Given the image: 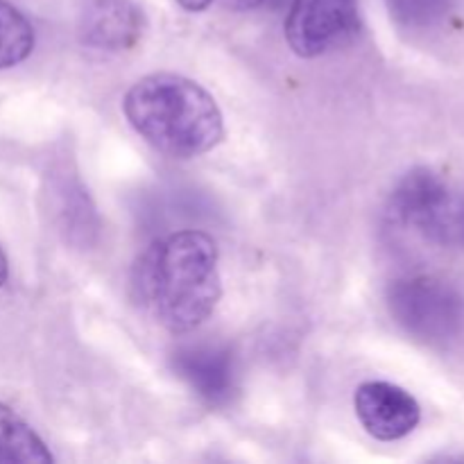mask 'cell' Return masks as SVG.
Segmentation results:
<instances>
[{
    "label": "cell",
    "mask_w": 464,
    "mask_h": 464,
    "mask_svg": "<svg viewBox=\"0 0 464 464\" xmlns=\"http://www.w3.org/2000/svg\"><path fill=\"white\" fill-rule=\"evenodd\" d=\"M216 240L184 229L154 240L136 261V302L170 334H188L211 317L222 295Z\"/></svg>",
    "instance_id": "1"
},
{
    "label": "cell",
    "mask_w": 464,
    "mask_h": 464,
    "mask_svg": "<svg viewBox=\"0 0 464 464\" xmlns=\"http://www.w3.org/2000/svg\"><path fill=\"white\" fill-rule=\"evenodd\" d=\"M122 111L140 139L179 161L202 157L225 139V118L216 98L175 72L140 77L125 93Z\"/></svg>",
    "instance_id": "2"
},
{
    "label": "cell",
    "mask_w": 464,
    "mask_h": 464,
    "mask_svg": "<svg viewBox=\"0 0 464 464\" xmlns=\"http://www.w3.org/2000/svg\"><path fill=\"white\" fill-rule=\"evenodd\" d=\"M392 320L417 343L444 347L464 335V295L440 276L397 279L388 288Z\"/></svg>",
    "instance_id": "3"
},
{
    "label": "cell",
    "mask_w": 464,
    "mask_h": 464,
    "mask_svg": "<svg viewBox=\"0 0 464 464\" xmlns=\"http://www.w3.org/2000/svg\"><path fill=\"white\" fill-rule=\"evenodd\" d=\"M285 41L297 57L313 59L343 48L361 32L356 0H293L284 23Z\"/></svg>",
    "instance_id": "4"
},
{
    "label": "cell",
    "mask_w": 464,
    "mask_h": 464,
    "mask_svg": "<svg viewBox=\"0 0 464 464\" xmlns=\"http://www.w3.org/2000/svg\"><path fill=\"white\" fill-rule=\"evenodd\" d=\"M353 408L362 429L381 442L411 435L421 421V408L411 392L388 381H367L353 394Z\"/></svg>",
    "instance_id": "5"
},
{
    "label": "cell",
    "mask_w": 464,
    "mask_h": 464,
    "mask_svg": "<svg viewBox=\"0 0 464 464\" xmlns=\"http://www.w3.org/2000/svg\"><path fill=\"white\" fill-rule=\"evenodd\" d=\"M170 365L172 372L211 408L231 403L238 390L236 358L220 344H186L172 353Z\"/></svg>",
    "instance_id": "6"
},
{
    "label": "cell",
    "mask_w": 464,
    "mask_h": 464,
    "mask_svg": "<svg viewBox=\"0 0 464 464\" xmlns=\"http://www.w3.org/2000/svg\"><path fill=\"white\" fill-rule=\"evenodd\" d=\"M145 18L134 0H93L82 16L80 34L89 48L127 50L140 39Z\"/></svg>",
    "instance_id": "7"
},
{
    "label": "cell",
    "mask_w": 464,
    "mask_h": 464,
    "mask_svg": "<svg viewBox=\"0 0 464 464\" xmlns=\"http://www.w3.org/2000/svg\"><path fill=\"white\" fill-rule=\"evenodd\" d=\"M451 193L442 177L429 168H415L399 179L390 198V213L397 222L420 229L426 218Z\"/></svg>",
    "instance_id": "8"
},
{
    "label": "cell",
    "mask_w": 464,
    "mask_h": 464,
    "mask_svg": "<svg viewBox=\"0 0 464 464\" xmlns=\"http://www.w3.org/2000/svg\"><path fill=\"white\" fill-rule=\"evenodd\" d=\"M54 458L36 430L0 403V464H53Z\"/></svg>",
    "instance_id": "9"
},
{
    "label": "cell",
    "mask_w": 464,
    "mask_h": 464,
    "mask_svg": "<svg viewBox=\"0 0 464 464\" xmlns=\"http://www.w3.org/2000/svg\"><path fill=\"white\" fill-rule=\"evenodd\" d=\"M34 50V27L7 0H0V71L25 62Z\"/></svg>",
    "instance_id": "10"
},
{
    "label": "cell",
    "mask_w": 464,
    "mask_h": 464,
    "mask_svg": "<svg viewBox=\"0 0 464 464\" xmlns=\"http://www.w3.org/2000/svg\"><path fill=\"white\" fill-rule=\"evenodd\" d=\"M421 234L444 247H464V198L449 193L420 227Z\"/></svg>",
    "instance_id": "11"
},
{
    "label": "cell",
    "mask_w": 464,
    "mask_h": 464,
    "mask_svg": "<svg viewBox=\"0 0 464 464\" xmlns=\"http://www.w3.org/2000/svg\"><path fill=\"white\" fill-rule=\"evenodd\" d=\"M390 14L408 30H426L447 16L451 0H385Z\"/></svg>",
    "instance_id": "12"
},
{
    "label": "cell",
    "mask_w": 464,
    "mask_h": 464,
    "mask_svg": "<svg viewBox=\"0 0 464 464\" xmlns=\"http://www.w3.org/2000/svg\"><path fill=\"white\" fill-rule=\"evenodd\" d=\"M177 3L184 9H188V12H202V9H207L213 0H177Z\"/></svg>",
    "instance_id": "13"
},
{
    "label": "cell",
    "mask_w": 464,
    "mask_h": 464,
    "mask_svg": "<svg viewBox=\"0 0 464 464\" xmlns=\"http://www.w3.org/2000/svg\"><path fill=\"white\" fill-rule=\"evenodd\" d=\"M263 3L266 0H227V5H231L234 9H254Z\"/></svg>",
    "instance_id": "14"
},
{
    "label": "cell",
    "mask_w": 464,
    "mask_h": 464,
    "mask_svg": "<svg viewBox=\"0 0 464 464\" xmlns=\"http://www.w3.org/2000/svg\"><path fill=\"white\" fill-rule=\"evenodd\" d=\"M7 276H9V263H7V256H5L3 247H0V288L7 284Z\"/></svg>",
    "instance_id": "15"
}]
</instances>
